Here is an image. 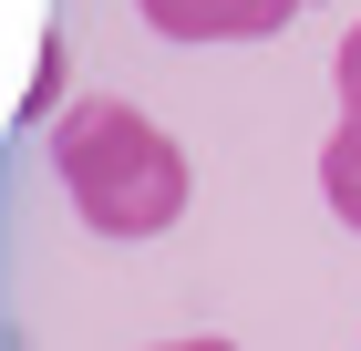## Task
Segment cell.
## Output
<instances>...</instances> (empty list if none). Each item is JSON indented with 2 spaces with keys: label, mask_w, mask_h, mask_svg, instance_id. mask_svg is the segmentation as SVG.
<instances>
[{
  "label": "cell",
  "mask_w": 361,
  "mask_h": 351,
  "mask_svg": "<svg viewBox=\"0 0 361 351\" xmlns=\"http://www.w3.org/2000/svg\"><path fill=\"white\" fill-rule=\"evenodd\" d=\"M155 351H238V341H155Z\"/></svg>",
  "instance_id": "6"
},
{
  "label": "cell",
  "mask_w": 361,
  "mask_h": 351,
  "mask_svg": "<svg viewBox=\"0 0 361 351\" xmlns=\"http://www.w3.org/2000/svg\"><path fill=\"white\" fill-rule=\"evenodd\" d=\"M52 176L93 238H166L186 217V155L124 93H93V104L52 114Z\"/></svg>",
  "instance_id": "1"
},
{
  "label": "cell",
  "mask_w": 361,
  "mask_h": 351,
  "mask_svg": "<svg viewBox=\"0 0 361 351\" xmlns=\"http://www.w3.org/2000/svg\"><path fill=\"white\" fill-rule=\"evenodd\" d=\"M52 93H62V42H42V62H31V83H21V124L52 114Z\"/></svg>",
  "instance_id": "5"
},
{
  "label": "cell",
  "mask_w": 361,
  "mask_h": 351,
  "mask_svg": "<svg viewBox=\"0 0 361 351\" xmlns=\"http://www.w3.org/2000/svg\"><path fill=\"white\" fill-rule=\"evenodd\" d=\"M320 196H331L341 227H361V155L351 145H320Z\"/></svg>",
  "instance_id": "4"
},
{
  "label": "cell",
  "mask_w": 361,
  "mask_h": 351,
  "mask_svg": "<svg viewBox=\"0 0 361 351\" xmlns=\"http://www.w3.org/2000/svg\"><path fill=\"white\" fill-rule=\"evenodd\" d=\"M135 11L166 42H269L300 21V0H135Z\"/></svg>",
  "instance_id": "2"
},
{
  "label": "cell",
  "mask_w": 361,
  "mask_h": 351,
  "mask_svg": "<svg viewBox=\"0 0 361 351\" xmlns=\"http://www.w3.org/2000/svg\"><path fill=\"white\" fill-rule=\"evenodd\" d=\"M331 83H341V135H331V145H351V155H361V21L341 31V52H331Z\"/></svg>",
  "instance_id": "3"
}]
</instances>
